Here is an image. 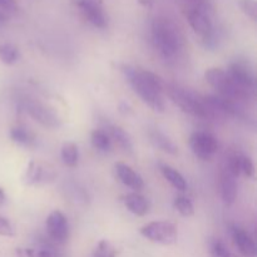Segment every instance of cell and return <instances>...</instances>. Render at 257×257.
<instances>
[{"mask_svg":"<svg viewBox=\"0 0 257 257\" xmlns=\"http://www.w3.org/2000/svg\"><path fill=\"white\" fill-rule=\"evenodd\" d=\"M124 74L136 94L155 112L163 113L166 102L163 98L165 83L160 77L150 70L124 67Z\"/></svg>","mask_w":257,"mask_h":257,"instance_id":"6da1fadb","label":"cell"},{"mask_svg":"<svg viewBox=\"0 0 257 257\" xmlns=\"http://www.w3.org/2000/svg\"><path fill=\"white\" fill-rule=\"evenodd\" d=\"M151 39L158 54L166 60L176 59L183 49L182 33L167 17L155 18L151 25Z\"/></svg>","mask_w":257,"mask_h":257,"instance_id":"7a4b0ae2","label":"cell"},{"mask_svg":"<svg viewBox=\"0 0 257 257\" xmlns=\"http://www.w3.org/2000/svg\"><path fill=\"white\" fill-rule=\"evenodd\" d=\"M165 89L168 97L171 98V100L182 112L193 115L196 118H203V119L212 117V113L208 109L205 99L198 97L196 93L175 84H165Z\"/></svg>","mask_w":257,"mask_h":257,"instance_id":"3957f363","label":"cell"},{"mask_svg":"<svg viewBox=\"0 0 257 257\" xmlns=\"http://www.w3.org/2000/svg\"><path fill=\"white\" fill-rule=\"evenodd\" d=\"M205 79L213 89L217 90L221 97L236 100V102H246L253 97V93L243 89L233 82L226 70L221 68H210L206 70Z\"/></svg>","mask_w":257,"mask_h":257,"instance_id":"277c9868","label":"cell"},{"mask_svg":"<svg viewBox=\"0 0 257 257\" xmlns=\"http://www.w3.org/2000/svg\"><path fill=\"white\" fill-rule=\"evenodd\" d=\"M186 7V17L195 34L202 38L206 43L213 40L215 32L207 3L205 0H187Z\"/></svg>","mask_w":257,"mask_h":257,"instance_id":"5b68a950","label":"cell"},{"mask_svg":"<svg viewBox=\"0 0 257 257\" xmlns=\"http://www.w3.org/2000/svg\"><path fill=\"white\" fill-rule=\"evenodd\" d=\"M141 235L148 241L160 245L170 246L176 243L178 237L177 227L170 221H152L146 223L140 230Z\"/></svg>","mask_w":257,"mask_h":257,"instance_id":"8992f818","label":"cell"},{"mask_svg":"<svg viewBox=\"0 0 257 257\" xmlns=\"http://www.w3.org/2000/svg\"><path fill=\"white\" fill-rule=\"evenodd\" d=\"M190 147L193 155L201 161H211L218 151V141L211 133L198 131L191 135Z\"/></svg>","mask_w":257,"mask_h":257,"instance_id":"52a82bcc","label":"cell"},{"mask_svg":"<svg viewBox=\"0 0 257 257\" xmlns=\"http://www.w3.org/2000/svg\"><path fill=\"white\" fill-rule=\"evenodd\" d=\"M25 110L42 127L48 130H55L62 125V119L58 113L49 105H45L38 100H28L25 102Z\"/></svg>","mask_w":257,"mask_h":257,"instance_id":"ba28073f","label":"cell"},{"mask_svg":"<svg viewBox=\"0 0 257 257\" xmlns=\"http://www.w3.org/2000/svg\"><path fill=\"white\" fill-rule=\"evenodd\" d=\"M45 227H47V232L50 240L59 245L65 243L69 238L68 218L60 211L55 210L49 213V216L47 217V222H45Z\"/></svg>","mask_w":257,"mask_h":257,"instance_id":"9c48e42d","label":"cell"},{"mask_svg":"<svg viewBox=\"0 0 257 257\" xmlns=\"http://www.w3.org/2000/svg\"><path fill=\"white\" fill-rule=\"evenodd\" d=\"M74 3L83 18L93 27L98 29H104L107 27V17L100 0H74Z\"/></svg>","mask_w":257,"mask_h":257,"instance_id":"30bf717a","label":"cell"},{"mask_svg":"<svg viewBox=\"0 0 257 257\" xmlns=\"http://www.w3.org/2000/svg\"><path fill=\"white\" fill-rule=\"evenodd\" d=\"M227 73L236 84H238L241 88L248 90V92L255 93V74H253L252 69L247 65V63L242 62V60H235L230 64Z\"/></svg>","mask_w":257,"mask_h":257,"instance_id":"8fae6325","label":"cell"},{"mask_svg":"<svg viewBox=\"0 0 257 257\" xmlns=\"http://www.w3.org/2000/svg\"><path fill=\"white\" fill-rule=\"evenodd\" d=\"M231 237L238 252L243 257H256L257 247L255 240L251 237L250 233L240 226H233L231 230Z\"/></svg>","mask_w":257,"mask_h":257,"instance_id":"7c38bea8","label":"cell"},{"mask_svg":"<svg viewBox=\"0 0 257 257\" xmlns=\"http://www.w3.org/2000/svg\"><path fill=\"white\" fill-rule=\"evenodd\" d=\"M115 173H117V177L119 178L120 182L123 183L127 187L132 188L135 191H141L145 187V182H143V178L141 177L140 173L136 172L131 166L125 165V163L118 162L114 166Z\"/></svg>","mask_w":257,"mask_h":257,"instance_id":"4fadbf2b","label":"cell"},{"mask_svg":"<svg viewBox=\"0 0 257 257\" xmlns=\"http://www.w3.org/2000/svg\"><path fill=\"white\" fill-rule=\"evenodd\" d=\"M221 197L226 206H232L237 197V177L226 167L221 173Z\"/></svg>","mask_w":257,"mask_h":257,"instance_id":"5bb4252c","label":"cell"},{"mask_svg":"<svg viewBox=\"0 0 257 257\" xmlns=\"http://www.w3.org/2000/svg\"><path fill=\"white\" fill-rule=\"evenodd\" d=\"M124 206L131 213L136 216H146L150 211V202L145 196L138 192L128 193L124 197Z\"/></svg>","mask_w":257,"mask_h":257,"instance_id":"9a60e30c","label":"cell"},{"mask_svg":"<svg viewBox=\"0 0 257 257\" xmlns=\"http://www.w3.org/2000/svg\"><path fill=\"white\" fill-rule=\"evenodd\" d=\"M150 140L156 148L161 150L162 152L167 153V155L176 156L178 153L177 146H176L175 143H173V141L171 140L168 136H166L162 131L160 130L151 131Z\"/></svg>","mask_w":257,"mask_h":257,"instance_id":"2e32d148","label":"cell"},{"mask_svg":"<svg viewBox=\"0 0 257 257\" xmlns=\"http://www.w3.org/2000/svg\"><path fill=\"white\" fill-rule=\"evenodd\" d=\"M161 172H162L166 181L170 182V185L175 187L176 190L182 191V192L187 190V182H186L185 177L176 168H173L172 166L162 165L161 166Z\"/></svg>","mask_w":257,"mask_h":257,"instance_id":"e0dca14e","label":"cell"},{"mask_svg":"<svg viewBox=\"0 0 257 257\" xmlns=\"http://www.w3.org/2000/svg\"><path fill=\"white\" fill-rule=\"evenodd\" d=\"M60 157L63 163L67 167L74 168L77 167L78 161H79V150L74 142H64L60 151Z\"/></svg>","mask_w":257,"mask_h":257,"instance_id":"ac0fdd59","label":"cell"},{"mask_svg":"<svg viewBox=\"0 0 257 257\" xmlns=\"http://www.w3.org/2000/svg\"><path fill=\"white\" fill-rule=\"evenodd\" d=\"M110 137L115 141L118 146L122 148L124 152L132 153L133 151V143L132 140H131L130 135L123 130L122 127H118V125H112L109 130Z\"/></svg>","mask_w":257,"mask_h":257,"instance_id":"d6986e66","label":"cell"},{"mask_svg":"<svg viewBox=\"0 0 257 257\" xmlns=\"http://www.w3.org/2000/svg\"><path fill=\"white\" fill-rule=\"evenodd\" d=\"M90 142L95 150L100 151V152H108L112 147V142H110L109 135L102 130H94L90 135Z\"/></svg>","mask_w":257,"mask_h":257,"instance_id":"ffe728a7","label":"cell"},{"mask_svg":"<svg viewBox=\"0 0 257 257\" xmlns=\"http://www.w3.org/2000/svg\"><path fill=\"white\" fill-rule=\"evenodd\" d=\"M10 138H12L13 142L18 143V145L27 146V147L34 143V136L27 128L23 127H13L10 130Z\"/></svg>","mask_w":257,"mask_h":257,"instance_id":"44dd1931","label":"cell"},{"mask_svg":"<svg viewBox=\"0 0 257 257\" xmlns=\"http://www.w3.org/2000/svg\"><path fill=\"white\" fill-rule=\"evenodd\" d=\"M19 59V50L9 43H0V60L4 64L12 65Z\"/></svg>","mask_w":257,"mask_h":257,"instance_id":"7402d4cb","label":"cell"},{"mask_svg":"<svg viewBox=\"0 0 257 257\" xmlns=\"http://www.w3.org/2000/svg\"><path fill=\"white\" fill-rule=\"evenodd\" d=\"M173 207L183 217H191V216L195 215L193 203L191 202L190 198L185 197V196H177L173 201Z\"/></svg>","mask_w":257,"mask_h":257,"instance_id":"603a6c76","label":"cell"},{"mask_svg":"<svg viewBox=\"0 0 257 257\" xmlns=\"http://www.w3.org/2000/svg\"><path fill=\"white\" fill-rule=\"evenodd\" d=\"M44 171L45 170L40 165L30 162L27 172H25V181H27L28 185H35V183H39L40 181H44Z\"/></svg>","mask_w":257,"mask_h":257,"instance_id":"cb8c5ba5","label":"cell"},{"mask_svg":"<svg viewBox=\"0 0 257 257\" xmlns=\"http://www.w3.org/2000/svg\"><path fill=\"white\" fill-rule=\"evenodd\" d=\"M117 248L107 240H100L93 251L94 257H117Z\"/></svg>","mask_w":257,"mask_h":257,"instance_id":"d4e9b609","label":"cell"},{"mask_svg":"<svg viewBox=\"0 0 257 257\" xmlns=\"http://www.w3.org/2000/svg\"><path fill=\"white\" fill-rule=\"evenodd\" d=\"M210 253L211 257H233L227 246L225 245V242H222L218 238H215L210 242Z\"/></svg>","mask_w":257,"mask_h":257,"instance_id":"484cf974","label":"cell"},{"mask_svg":"<svg viewBox=\"0 0 257 257\" xmlns=\"http://www.w3.org/2000/svg\"><path fill=\"white\" fill-rule=\"evenodd\" d=\"M238 7L245 15H247L252 22L257 20V4L256 0H238Z\"/></svg>","mask_w":257,"mask_h":257,"instance_id":"4316f807","label":"cell"},{"mask_svg":"<svg viewBox=\"0 0 257 257\" xmlns=\"http://www.w3.org/2000/svg\"><path fill=\"white\" fill-rule=\"evenodd\" d=\"M240 168L241 172L248 178L255 177V166H253L252 160L250 157H246V156H241L240 161Z\"/></svg>","mask_w":257,"mask_h":257,"instance_id":"83f0119b","label":"cell"},{"mask_svg":"<svg viewBox=\"0 0 257 257\" xmlns=\"http://www.w3.org/2000/svg\"><path fill=\"white\" fill-rule=\"evenodd\" d=\"M0 236L3 237H13L14 236V228L8 218L0 215Z\"/></svg>","mask_w":257,"mask_h":257,"instance_id":"f1b7e54d","label":"cell"},{"mask_svg":"<svg viewBox=\"0 0 257 257\" xmlns=\"http://www.w3.org/2000/svg\"><path fill=\"white\" fill-rule=\"evenodd\" d=\"M0 10L3 13H14L18 10V3L15 0H0Z\"/></svg>","mask_w":257,"mask_h":257,"instance_id":"f546056e","label":"cell"},{"mask_svg":"<svg viewBox=\"0 0 257 257\" xmlns=\"http://www.w3.org/2000/svg\"><path fill=\"white\" fill-rule=\"evenodd\" d=\"M34 257H55L54 252L50 248H40L34 252Z\"/></svg>","mask_w":257,"mask_h":257,"instance_id":"4dcf8cb0","label":"cell"},{"mask_svg":"<svg viewBox=\"0 0 257 257\" xmlns=\"http://www.w3.org/2000/svg\"><path fill=\"white\" fill-rule=\"evenodd\" d=\"M5 200H7V196H5V192L4 190H3L2 187H0V206L4 205Z\"/></svg>","mask_w":257,"mask_h":257,"instance_id":"1f68e13d","label":"cell"},{"mask_svg":"<svg viewBox=\"0 0 257 257\" xmlns=\"http://www.w3.org/2000/svg\"><path fill=\"white\" fill-rule=\"evenodd\" d=\"M7 20V15H5V13H3L2 10H0V23L5 22Z\"/></svg>","mask_w":257,"mask_h":257,"instance_id":"d6a6232c","label":"cell"}]
</instances>
